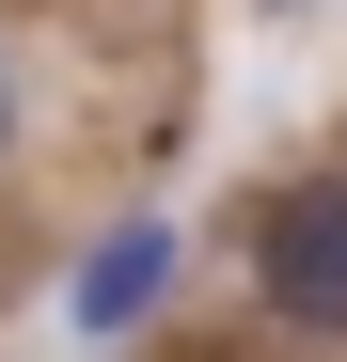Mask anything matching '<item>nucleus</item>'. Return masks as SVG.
<instances>
[{
  "instance_id": "f257e3e1",
  "label": "nucleus",
  "mask_w": 347,
  "mask_h": 362,
  "mask_svg": "<svg viewBox=\"0 0 347 362\" xmlns=\"http://www.w3.org/2000/svg\"><path fill=\"white\" fill-rule=\"evenodd\" d=\"M253 299H268V331L347 346V158L284 173V189L253 205Z\"/></svg>"
},
{
  "instance_id": "f03ea898",
  "label": "nucleus",
  "mask_w": 347,
  "mask_h": 362,
  "mask_svg": "<svg viewBox=\"0 0 347 362\" xmlns=\"http://www.w3.org/2000/svg\"><path fill=\"white\" fill-rule=\"evenodd\" d=\"M174 284H190V236L142 205V221H110L95 252L64 268V315H79L95 346H127V331H158V315H174Z\"/></svg>"
},
{
  "instance_id": "7ed1b4c3",
  "label": "nucleus",
  "mask_w": 347,
  "mask_h": 362,
  "mask_svg": "<svg viewBox=\"0 0 347 362\" xmlns=\"http://www.w3.org/2000/svg\"><path fill=\"white\" fill-rule=\"evenodd\" d=\"M32 142V79H16V47H0V158Z\"/></svg>"
},
{
  "instance_id": "20e7f679",
  "label": "nucleus",
  "mask_w": 347,
  "mask_h": 362,
  "mask_svg": "<svg viewBox=\"0 0 347 362\" xmlns=\"http://www.w3.org/2000/svg\"><path fill=\"white\" fill-rule=\"evenodd\" d=\"M253 16H300V0H253Z\"/></svg>"
}]
</instances>
